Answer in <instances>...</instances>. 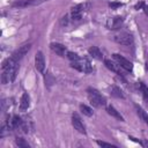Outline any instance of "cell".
I'll list each match as a JSON object with an SVG mask.
<instances>
[{
  "label": "cell",
  "mask_w": 148,
  "mask_h": 148,
  "mask_svg": "<svg viewBox=\"0 0 148 148\" xmlns=\"http://www.w3.org/2000/svg\"><path fill=\"white\" fill-rule=\"evenodd\" d=\"M20 61H16L12 57L5 59L1 64V82L3 84H7L9 82H13L17 75L20 65Z\"/></svg>",
  "instance_id": "6da1fadb"
},
{
  "label": "cell",
  "mask_w": 148,
  "mask_h": 148,
  "mask_svg": "<svg viewBox=\"0 0 148 148\" xmlns=\"http://www.w3.org/2000/svg\"><path fill=\"white\" fill-rule=\"evenodd\" d=\"M87 95H88V99H89L90 104L95 108H102L106 104L105 97L97 89H95L92 87L87 88Z\"/></svg>",
  "instance_id": "7a4b0ae2"
},
{
  "label": "cell",
  "mask_w": 148,
  "mask_h": 148,
  "mask_svg": "<svg viewBox=\"0 0 148 148\" xmlns=\"http://www.w3.org/2000/svg\"><path fill=\"white\" fill-rule=\"evenodd\" d=\"M71 67L79 72H83V73H91L94 71L92 65L86 58H80L75 61H71Z\"/></svg>",
  "instance_id": "3957f363"
},
{
  "label": "cell",
  "mask_w": 148,
  "mask_h": 148,
  "mask_svg": "<svg viewBox=\"0 0 148 148\" xmlns=\"http://www.w3.org/2000/svg\"><path fill=\"white\" fill-rule=\"evenodd\" d=\"M90 8V2H83V3H79L74 7H72L71 9V17L72 21H79L82 17V13L87 12Z\"/></svg>",
  "instance_id": "277c9868"
},
{
  "label": "cell",
  "mask_w": 148,
  "mask_h": 148,
  "mask_svg": "<svg viewBox=\"0 0 148 148\" xmlns=\"http://www.w3.org/2000/svg\"><path fill=\"white\" fill-rule=\"evenodd\" d=\"M114 42H117L120 45H125V46H130L133 44V36L128 32H119L113 37Z\"/></svg>",
  "instance_id": "5b68a950"
},
{
  "label": "cell",
  "mask_w": 148,
  "mask_h": 148,
  "mask_svg": "<svg viewBox=\"0 0 148 148\" xmlns=\"http://www.w3.org/2000/svg\"><path fill=\"white\" fill-rule=\"evenodd\" d=\"M112 58H113V60H114L120 67H123L124 69H126V71H128V72H132V71H133V64H132L130 60H127L126 58H124L123 56H120V54H118V53H113V54H112Z\"/></svg>",
  "instance_id": "8992f818"
},
{
  "label": "cell",
  "mask_w": 148,
  "mask_h": 148,
  "mask_svg": "<svg viewBox=\"0 0 148 148\" xmlns=\"http://www.w3.org/2000/svg\"><path fill=\"white\" fill-rule=\"evenodd\" d=\"M31 49V43H27V44H23L22 46H20L17 50H15L14 52H13V54H12V58L13 59H15L16 61H20L27 53H28V51Z\"/></svg>",
  "instance_id": "52a82bcc"
},
{
  "label": "cell",
  "mask_w": 148,
  "mask_h": 148,
  "mask_svg": "<svg viewBox=\"0 0 148 148\" xmlns=\"http://www.w3.org/2000/svg\"><path fill=\"white\" fill-rule=\"evenodd\" d=\"M49 0H18L13 3V7H18V8H27V7H34L38 6L43 2H46Z\"/></svg>",
  "instance_id": "ba28073f"
},
{
  "label": "cell",
  "mask_w": 148,
  "mask_h": 148,
  "mask_svg": "<svg viewBox=\"0 0 148 148\" xmlns=\"http://www.w3.org/2000/svg\"><path fill=\"white\" fill-rule=\"evenodd\" d=\"M72 125L73 127L81 134H87V131H86V126L83 124V121L81 120L80 116L77 113H73L72 114Z\"/></svg>",
  "instance_id": "9c48e42d"
},
{
  "label": "cell",
  "mask_w": 148,
  "mask_h": 148,
  "mask_svg": "<svg viewBox=\"0 0 148 148\" xmlns=\"http://www.w3.org/2000/svg\"><path fill=\"white\" fill-rule=\"evenodd\" d=\"M23 124V120L21 117H18L17 114H14L7 121H6V125L8 127V130H16V128H21Z\"/></svg>",
  "instance_id": "30bf717a"
},
{
  "label": "cell",
  "mask_w": 148,
  "mask_h": 148,
  "mask_svg": "<svg viewBox=\"0 0 148 148\" xmlns=\"http://www.w3.org/2000/svg\"><path fill=\"white\" fill-rule=\"evenodd\" d=\"M35 67L39 73H44L45 69V58L42 51H38L35 56Z\"/></svg>",
  "instance_id": "8fae6325"
},
{
  "label": "cell",
  "mask_w": 148,
  "mask_h": 148,
  "mask_svg": "<svg viewBox=\"0 0 148 148\" xmlns=\"http://www.w3.org/2000/svg\"><path fill=\"white\" fill-rule=\"evenodd\" d=\"M104 65H105L106 68H109L110 71H112V72L116 73L117 75H119L120 79H123V80L125 81V79H124V76H123V72H121V69H120V66H119L117 62H114V61H112V60H110V59H105V60H104ZM125 82H126V81H125Z\"/></svg>",
  "instance_id": "7c38bea8"
},
{
  "label": "cell",
  "mask_w": 148,
  "mask_h": 148,
  "mask_svg": "<svg viewBox=\"0 0 148 148\" xmlns=\"http://www.w3.org/2000/svg\"><path fill=\"white\" fill-rule=\"evenodd\" d=\"M50 49L56 54H58L60 57H66L67 56V52H68L67 49H66V46L62 45V44H60V43H51L50 44Z\"/></svg>",
  "instance_id": "4fadbf2b"
},
{
  "label": "cell",
  "mask_w": 148,
  "mask_h": 148,
  "mask_svg": "<svg viewBox=\"0 0 148 148\" xmlns=\"http://www.w3.org/2000/svg\"><path fill=\"white\" fill-rule=\"evenodd\" d=\"M123 22H124V20H123L121 16H114V17H111V18L108 20L106 27L109 29H111V30H114V29L120 28V25L123 24Z\"/></svg>",
  "instance_id": "5bb4252c"
},
{
  "label": "cell",
  "mask_w": 148,
  "mask_h": 148,
  "mask_svg": "<svg viewBox=\"0 0 148 148\" xmlns=\"http://www.w3.org/2000/svg\"><path fill=\"white\" fill-rule=\"evenodd\" d=\"M30 105V97L27 92H24L22 96H21V99H20V110L21 111H25L28 110Z\"/></svg>",
  "instance_id": "9a60e30c"
},
{
  "label": "cell",
  "mask_w": 148,
  "mask_h": 148,
  "mask_svg": "<svg viewBox=\"0 0 148 148\" xmlns=\"http://www.w3.org/2000/svg\"><path fill=\"white\" fill-rule=\"evenodd\" d=\"M88 52H89V54H90L92 58H95V59H97V60H103V53H102V51H101L97 46H91V47H89Z\"/></svg>",
  "instance_id": "2e32d148"
},
{
  "label": "cell",
  "mask_w": 148,
  "mask_h": 148,
  "mask_svg": "<svg viewBox=\"0 0 148 148\" xmlns=\"http://www.w3.org/2000/svg\"><path fill=\"white\" fill-rule=\"evenodd\" d=\"M106 112L110 114V116H112L113 118H116V119H118V120H120V121H125V119H124V117L119 113V111H117L112 105H108L106 106Z\"/></svg>",
  "instance_id": "e0dca14e"
},
{
  "label": "cell",
  "mask_w": 148,
  "mask_h": 148,
  "mask_svg": "<svg viewBox=\"0 0 148 148\" xmlns=\"http://www.w3.org/2000/svg\"><path fill=\"white\" fill-rule=\"evenodd\" d=\"M134 108H135V111H136L138 116L140 117V119H141L143 123H146V124L148 125V113H147L140 105H138V104H134Z\"/></svg>",
  "instance_id": "ac0fdd59"
},
{
  "label": "cell",
  "mask_w": 148,
  "mask_h": 148,
  "mask_svg": "<svg viewBox=\"0 0 148 148\" xmlns=\"http://www.w3.org/2000/svg\"><path fill=\"white\" fill-rule=\"evenodd\" d=\"M111 96L116 97V98H125V95L123 94V90L117 86H113L111 88Z\"/></svg>",
  "instance_id": "d6986e66"
},
{
  "label": "cell",
  "mask_w": 148,
  "mask_h": 148,
  "mask_svg": "<svg viewBox=\"0 0 148 148\" xmlns=\"http://www.w3.org/2000/svg\"><path fill=\"white\" fill-rule=\"evenodd\" d=\"M139 87H140V91H141V94H142L143 101L148 104V87H147L143 82H140V83H139Z\"/></svg>",
  "instance_id": "ffe728a7"
},
{
  "label": "cell",
  "mask_w": 148,
  "mask_h": 148,
  "mask_svg": "<svg viewBox=\"0 0 148 148\" xmlns=\"http://www.w3.org/2000/svg\"><path fill=\"white\" fill-rule=\"evenodd\" d=\"M80 110H81V112L83 113V114H86L87 117H91L92 116V109L90 108V106H88V105H86V104H81L80 105Z\"/></svg>",
  "instance_id": "44dd1931"
},
{
  "label": "cell",
  "mask_w": 148,
  "mask_h": 148,
  "mask_svg": "<svg viewBox=\"0 0 148 148\" xmlns=\"http://www.w3.org/2000/svg\"><path fill=\"white\" fill-rule=\"evenodd\" d=\"M15 143H16V146H18L20 148H29V143L23 139V138H16L15 139Z\"/></svg>",
  "instance_id": "7402d4cb"
},
{
  "label": "cell",
  "mask_w": 148,
  "mask_h": 148,
  "mask_svg": "<svg viewBox=\"0 0 148 148\" xmlns=\"http://www.w3.org/2000/svg\"><path fill=\"white\" fill-rule=\"evenodd\" d=\"M71 61H75V60H77V59H80V57L75 53V52H72V51H68L67 52V56H66Z\"/></svg>",
  "instance_id": "603a6c76"
},
{
  "label": "cell",
  "mask_w": 148,
  "mask_h": 148,
  "mask_svg": "<svg viewBox=\"0 0 148 148\" xmlns=\"http://www.w3.org/2000/svg\"><path fill=\"white\" fill-rule=\"evenodd\" d=\"M96 143L101 147H109V148H117V146L114 145H111V143H108V142H104V141H101V140H97Z\"/></svg>",
  "instance_id": "cb8c5ba5"
},
{
  "label": "cell",
  "mask_w": 148,
  "mask_h": 148,
  "mask_svg": "<svg viewBox=\"0 0 148 148\" xmlns=\"http://www.w3.org/2000/svg\"><path fill=\"white\" fill-rule=\"evenodd\" d=\"M109 6H110L111 8H113V9H114V8H117V7H121V6H123V3H121V2H111Z\"/></svg>",
  "instance_id": "d4e9b609"
},
{
  "label": "cell",
  "mask_w": 148,
  "mask_h": 148,
  "mask_svg": "<svg viewBox=\"0 0 148 148\" xmlns=\"http://www.w3.org/2000/svg\"><path fill=\"white\" fill-rule=\"evenodd\" d=\"M67 23H68V15H65V16L61 18V24H62V25H64V24L66 25Z\"/></svg>",
  "instance_id": "484cf974"
},
{
  "label": "cell",
  "mask_w": 148,
  "mask_h": 148,
  "mask_svg": "<svg viewBox=\"0 0 148 148\" xmlns=\"http://www.w3.org/2000/svg\"><path fill=\"white\" fill-rule=\"evenodd\" d=\"M143 6H145L143 2H138V3L135 5V9H141V8H143Z\"/></svg>",
  "instance_id": "4316f807"
},
{
  "label": "cell",
  "mask_w": 148,
  "mask_h": 148,
  "mask_svg": "<svg viewBox=\"0 0 148 148\" xmlns=\"http://www.w3.org/2000/svg\"><path fill=\"white\" fill-rule=\"evenodd\" d=\"M142 9H143V12H145V14H146V15L148 16V6H147V5H145Z\"/></svg>",
  "instance_id": "83f0119b"
}]
</instances>
